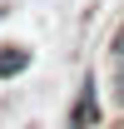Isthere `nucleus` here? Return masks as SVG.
<instances>
[{
    "label": "nucleus",
    "instance_id": "1",
    "mask_svg": "<svg viewBox=\"0 0 124 129\" xmlns=\"http://www.w3.org/2000/svg\"><path fill=\"white\" fill-rule=\"evenodd\" d=\"M89 124H94V80H84L79 104H75V114H70V129H89Z\"/></svg>",
    "mask_w": 124,
    "mask_h": 129
},
{
    "label": "nucleus",
    "instance_id": "2",
    "mask_svg": "<svg viewBox=\"0 0 124 129\" xmlns=\"http://www.w3.org/2000/svg\"><path fill=\"white\" fill-rule=\"evenodd\" d=\"M25 64H30V50H20V45L0 50V80H10V75H20Z\"/></svg>",
    "mask_w": 124,
    "mask_h": 129
},
{
    "label": "nucleus",
    "instance_id": "3",
    "mask_svg": "<svg viewBox=\"0 0 124 129\" xmlns=\"http://www.w3.org/2000/svg\"><path fill=\"white\" fill-rule=\"evenodd\" d=\"M109 55H114V60H124V25L114 30V40H109Z\"/></svg>",
    "mask_w": 124,
    "mask_h": 129
},
{
    "label": "nucleus",
    "instance_id": "4",
    "mask_svg": "<svg viewBox=\"0 0 124 129\" xmlns=\"http://www.w3.org/2000/svg\"><path fill=\"white\" fill-rule=\"evenodd\" d=\"M114 99L124 104V60H119V75H114Z\"/></svg>",
    "mask_w": 124,
    "mask_h": 129
}]
</instances>
